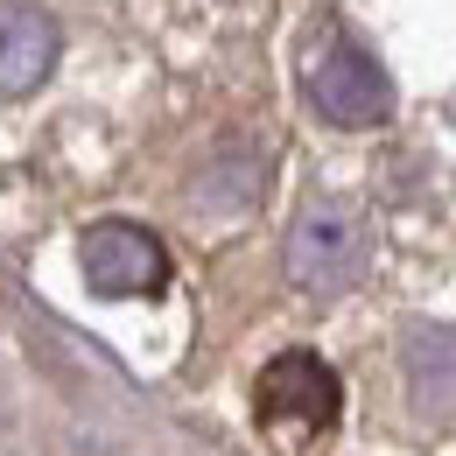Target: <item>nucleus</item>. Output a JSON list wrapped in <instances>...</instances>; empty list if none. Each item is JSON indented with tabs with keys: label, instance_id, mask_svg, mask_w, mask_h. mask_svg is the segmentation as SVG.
Returning a JSON list of instances; mask_svg holds the SVG:
<instances>
[{
	"label": "nucleus",
	"instance_id": "obj_1",
	"mask_svg": "<svg viewBox=\"0 0 456 456\" xmlns=\"http://www.w3.org/2000/svg\"><path fill=\"white\" fill-rule=\"evenodd\" d=\"M288 281L302 295H344V288L365 281L372 267V232H365V211L351 197H309L288 225Z\"/></svg>",
	"mask_w": 456,
	"mask_h": 456
},
{
	"label": "nucleus",
	"instance_id": "obj_2",
	"mask_svg": "<svg viewBox=\"0 0 456 456\" xmlns=\"http://www.w3.org/2000/svg\"><path fill=\"white\" fill-rule=\"evenodd\" d=\"M302 99L330 126H351V134L358 126H379V119L394 113V85H387L379 57L358 36H344V28H323L309 43V57H302Z\"/></svg>",
	"mask_w": 456,
	"mask_h": 456
},
{
	"label": "nucleus",
	"instance_id": "obj_3",
	"mask_svg": "<svg viewBox=\"0 0 456 456\" xmlns=\"http://www.w3.org/2000/svg\"><path fill=\"white\" fill-rule=\"evenodd\" d=\"M77 267H85L92 295H106V302L155 295V288L169 281V253H162V239H155L148 225H126V218H106V225L85 232V239H77Z\"/></svg>",
	"mask_w": 456,
	"mask_h": 456
},
{
	"label": "nucleus",
	"instance_id": "obj_4",
	"mask_svg": "<svg viewBox=\"0 0 456 456\" xmlns=\"http://www.w3.org/2000/svg\"><path fill=\"white\" fill-rule=\"evenodd\" d=\"M260 421H274V428H302V436H316V428H330L344 407V387L338 372L316 358V351H281L267 372H260Z\"/></svg>",
	"mask_w": 456,
	"mask_h": 456
},
{
	"label": "nucleus",
	"instance_id": "obj_5",
	"mask_svg": "<svg viewBox=\"0 0 456 456\" xmlns=\"http://www.w3.org/2000/svg\"><path fill=\"white\" fill-rule=\"evenodd\" d=\"M57 14H43L28 0H0V99H28L57 70Z\"/></svg>",
	"mask_w": 456,
	"mask_h": 456
}]
</instances>
